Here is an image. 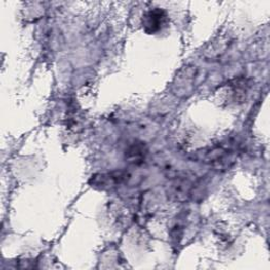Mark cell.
<instances>
[{"instance_id": "6da1fadb", "label": "cell", "mask_w": 270, "mask_h": 270, "mask_svg": "<svg viewBox=\"0 0 270 270\" xmlns=\"http://www.w3.org/2000/svg\"><path fill=\"white\" fill-rule=\"evenodd\" d=\"M167 20L166 13L161 9H154L149 11L144 16L143 24L144 29L148 34H154L163 28Z\"/></svg>"}, {"instance_id": "7a4b0ae2", "label": "cell", "mask_w": 270, "mask_h": 270, "mask_svg": "<svg viewBox=\"0 0 270 270\" xmlns=\"http://www.w3.org/2000/svg\"><path fill=\"white\" fill-rule=\"evenodd\" d=\"M128 156H129V159L134 162L137 163L138 161H141L144 159V149L141 146H133L130 148V150L128 151Z\"/></svg>"}]
</instances>
